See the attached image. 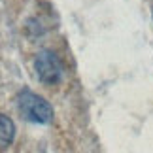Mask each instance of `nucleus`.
<instances>
[{
  "mask_svg": "<svg viewBox=\"0 0 153 153\" xmlns=\"http://www.w3.org/2000/svg\"><path fill=\"white\" fill-rule=\"evenodd\" d=\"M17 106H19L21 115L27 121L32 123H49L53 119V108L49 106L48 100L42 97L34 95L30 91H23L17 97Z\"/></svg>",
  "mask_w": 153,
  "mask_h": 153,
  "instance_id": "1",
  "label": "nucleus"
},
{
  "mask_svg": "<svg viewBox=\"0 0 153 153\" xmlns=\"http://www.w3.org/2000/svg\"><path fill=\"white\" fill-rule=\"evenodd\" d=\"M13 134H15V125L10 117H6L0 114V148L8 146L11 140H13Z\"/></svg>",
  "mask_w": 153,
  "mask_h": 153,
  "instance_id": "3",
  "label": "nucleus"
},
{
  "mask_svg": "<svg viewBox=\"0 0 153 153\" xmlns=\"http://www.w3.org/2000/svg\"><path fill=\"white\" fill-rule=\"evenodd\" d=\"M36 74L42 83L45 85H55L62 79V64L61 61L49 51H42L34 61Z\"/></svg>",
  "mask_w": 153,
  "mask_h": 153,
  "instance_id": "2",
  "label": "nucleus"
}]
</instances>
